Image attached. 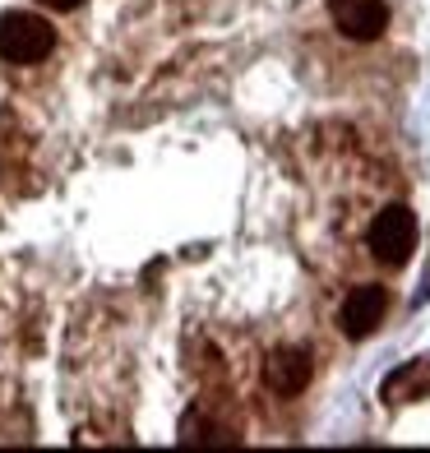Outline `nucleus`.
<instances>
[{"instance_id": "obj_1", "label": "nucleus", "mask_w": 430, "mask_h": 453, "mask_svg": "<svg viewBox=\"0 0 430 453\" xmlns=\"http://www.w3.org/2000/svg\"><path fill=\"white\" fill-rule=\"evenodd\" d=\"M56 24L33 10H5L0 14V60L5 65H42L56 51Z\"/></svg>"}, {"instance_id": "obj_2", "label": "nucleus", "mask_w": 430, "mask_h": 453, "mask_svg": "<svg viewBox=\"0 0 430 453\" xmlns=\"http://www.w3.org/2000/svg\"><path fill=\"white\" fill-rule=\"evenodd\" d=\"M417 236H421L417 213L407 209V203H384L371 218V226H365V250H371V259L384 264V269H403L417 250Z\"/></svg>"}, {"instance_id": "obj_3", "label": "nucleus", "mask_w": 430, "mask_h": 453, "mask_svg": "<svg viewBox=\"0 0 430 453\" xmlns=\"http://www.w3.org/2000/svg\"><path fill=\"white\" fill-rule=\"evenodd\" d=\"M388 305H394L388 287H380V282H357L352 292L342 296V305H338V334L352 338V342L380 334V324L388 319Z\"/></svg>"}, {"instance_id": "obj_4", "label": "nucleus", "mask_w": 430, "mask_h": 453, "mask_svg": "<svg viewBox=\"0 0 430 453\" xmlns=\"http://www.w3.org/2000/svg\"><path fill=\"white\" fill-rule=\"evenodd\" d=\"M259 380H264V388H269L273 398H301L305 388H311V380H315V357L305 352V347L282 342V347H273V352L259 361Z\"/></svg>"}, {"instance_id": "obj_5", "label": "nucleus", "mask_w": 430, "mask_h": 453, "mask_svg": "<svg viewBox=\"0 0 430 453\" xmlns=\"http://www.w3.org/2000/svg\"><path fill=\"white\" fill-rule=\"evenodd\" d=\"M324 10H329L334 28L347 37V42H361L371 47L388 33L394 24V10H388V0H324Z\"/></svg>"}, {"instance_id": "obj_6", "label": "nucleus", "mask_w": 430, "mask_h": 453, "mask_svg": "<svg viewBox=\"0 0 430 453\" xmlns=\"http://www.w3.org/2000/svg\"><path fill=\"white\" fill-rule=\"evenodd\" d=\"M421 398H430V357L403 361L380 380V403L384 407H403V403H421Z\"/></svg>"}, {"instance_id": "obj_7", "label": "nucleus", "mask_w": 430, "mask_h": 453, "mask_svg": "<svg viewBox=\"0 0 430 453\" xmlns=\"http://www.w3.org/2000/svg\"><path fill=\"white\" fill-rule=\"evenodd\" d=\"M176 440H180V444H241L236 426L209 417V411H203V403H190V407H186V417H180V435H176Z\"/></svg>"}, {"instance_id": "obj_8", "label": "nucleus", "mask_w": 430, "mask_h": 453, "mask_svg": "<svg viewBox=\"0 0 430 453\" xmlns=\"http://www.w3.org/2000/svg\"><path fill=\"white\" fill-rule=\"evenodd\" d=\"M37 5H47V10H65V14H70V10H84L88 0H37Z\"/></svg>"}]
</instances>
